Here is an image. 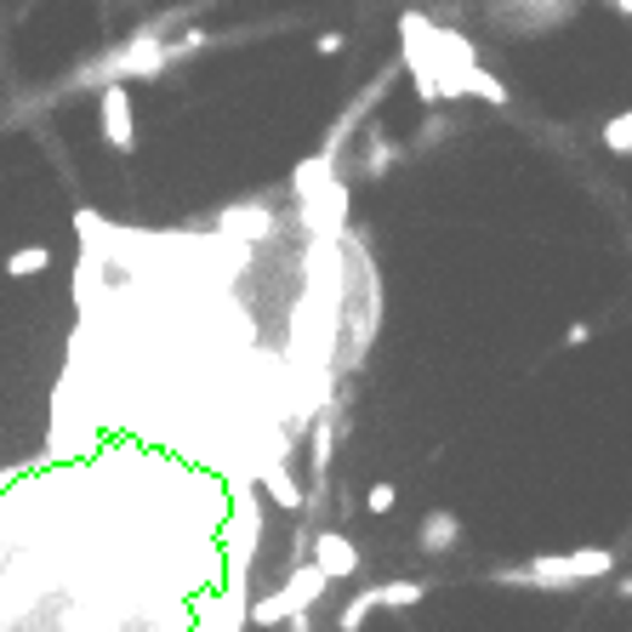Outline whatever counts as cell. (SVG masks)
Masks as SVG:
<instances>
[{"instance_id":"obj_1","label":"cell","mask_w":632,"mask_h":632,"mask_svg":"<svg viewBox=\"0 0 632 632\" xmlns=\"http://www.w3.org/2000/svg\"><path fill=\"white\" fill-rule=\"evenodd\" d=\"M615 570V553L604 547H575V553H542L530 564L496 570L502 587H581V581H604Z\"/></svg>"},{"instance_id":"obj_2","label":"cell","mask_w":632,"mask_h":632,"mask_svg":"<svg viewBox=\"0 0 632 632\" xmlns=\"http://www.w3.org/2000/svg\"><path fill=\"white\" fill-rule=\"evenodd\" d=\"M325 587H330V575H325L319 564H303V570L290 575L279 593H268V599H257V604H251V621H257V626H274V621H303V615L319 604V593H325Z\"/></svg>"},{"instance_id":"obj_3","label":"cell","mask_w":632,"mask_h":632,"mask_svg":"<svg viewBox=\"0 0 632 632\" xmlns=\"http://www.w3.org/2000/svg\"><path fill=\"white\" fill-rule=\"evenodd\" d=\"M97 120H103V142H109V149H120V155L137 149V126H131V91H126V80H109V86H103V97H97Z\"/></svg>"},{"instance_id":"obj_4","label":"cell","mask_w":632,"mask_h":632,"mask_svg":"<svg viewBox=\"0 0 632 632\" xmlns=\"http://www.w3.org/2000/svg\"><path fill=\"white\" fill-rule=\"evenodd\" d=\"M171 58H177V52H171L160 34H131L126 52L109 58V75H115V80H131V75H166Z\"/></svg>"},{"instance_id":"obj_5","label":"cell","mask_w":632,"mask_h":632,"mask_svg":"<svg viewBox=\"0 0 632 632\" xmlns=\"http://www.w3.org/2000/svg\"><path fill=\"white\" fill-rule=\"evenodd\" d=\"M314 564H319L330 581H354V575H359V547H354V536H343V530H319V536H314Z\"/></svg>"},{"instance_id":"obj_6","label":"cell","mask_w":632,"mask_h":632,"mask_svg":"<svg viewBox=\"0 0 632 632\" xmlns=\"http://www.w3.org/2000/svg\"><path fill=\"white\" fill-rule=\"evenodd\" d=\"M462 542V519L456 513H427L422 519V553H451Z\"/></svg>"},{"instance_id":"obj_7","label":"cell","mask_w":632,"mask_h":632,"mask_svg":"<svg viewBox=\"0 0 632 632\" xmlns=\"http://www.w3.org/2000/svg\"><path fill=\"white\" fill-rule=\"evenodd\" d=\"M382 610V599H376V587H359L343 610H336V632H365V621Z\"/></svg>"},{"instance_id":"obj_8","label":"cell","mask_w":632,"mask_h":632,"mask_svg":"<svg viewBox=\"0 0 632 632\" xmlns=\"http://www.w3.org/2000/svg\"><path fill=\"white\" fill-rule=\"evenodd\" d=\"M462 86H467V97H484V103H496V109H507V103H513V91H507L491 69H478V63L462 75Z\"/></svg>"},{"instance_id":"obj_9","label":"cell","mask_w":632,"mask_h":632,"mask_svg":"<svg viewBox=\"0 0 632 632\" xmlns=\"http://www.w3.org/2000/svg\"><path fill=\"white\" fill-rule=\"evenodd\" d=\"M257 478L268 484V496H274L279 507H303V491H297V478L285 473V462H268V467H263Z\"/></svg>"},{"instance_id":"obj_10","label":"cell","mask_w":632,"mask_h":632,"mask_svg":"<svg viewBox=\"0 0 632 632\" xmlns=\"http://www.w3.org/2000/svg\"><path fill=\"white\" fill-rule=\"evenodd\" d=\"M52 268V251L46 246H18L12 257H7V279H34V274H46Z\"/></svg>"},{"instance_id":"obj_11","label":"cell","mask_w":632,"mask_h":632,"mask_svg":"<svg viewBox=\"0 0 632 632\" xmlns=\"http://www.w3.org/2000/svg\"><path fill=\"white\" fill-rule=\"evenodd\" d=\"M376 599H382V610H411V604L427 599V587H422V581H382Z\"/></svg>"},{"instance_id":"obj_12","label":"cell","mask_w":632,"mask_h":632,"mask_svg":"<svg viewBox=\"0 0 632 632\" xmlns=\"http://www.w3.org/2000/svg\"><path fill=\"white\" fill-rule=\"evenodd\" d=\"M604 149L610 155H632V109H621V115L604 120Z\"/></svg>"},{"instance_id":"obj_13","label":"cell","mask_w":632,"mask_h":632,"mask_svg":"<svg viewBox=\"0 0 632 632\" xmlns=\"http://www.w3.org/2000/svg\"><path fill=\"white\" fill-rule=\"evenodd\" d=\"M394 502H399V491H394V484H371V491H365V513H394Z\"/></svg>"},{"instance_id":"obj_14","label":"cell","mask_w":632,"mask_h":632,"mask_svg":"<svg viewBox=\"0 0 632 632\" xmlns=\"http://www.w3.org/2000/svg\"><path fill=\"white\" fill-rule=\"evenodd\" d=\"M308 451H314V478H319V473H325V456H330V427H325V422L314 427V445H308Z\"/></svg>"},{"instance_id":"obj_15","label":"cell","mask_w":632,"mask_h":632,"mask_svg":"<svg viewBox=\"0 0 632 632\" xmlns=\"http://www.w3.org/2000/svg\"><path fill=\"white\" fill-rule=\"evenodd\" d=\"M587 343H593V325H581V319H575V325L564 330V348H587Z\"/></svg>"},{"instance_id":"obj_16","label":"cell","mask_w":632,"mask_h":632,"mask_svg":"<svg viewBox=\"0 0 632 632\" xmlns=\"http://www.w3.org/2000/svg\"><path fill=\"white\" fill-rule=\"evenodd\" d=\"M387 155H394V149H387V137H382V131H371V171H382V166H387Z\"/></svg>"},{"instance_id":"obj_17","label":"cell","mask_w":632,"mask_h":632,"mask_svg":"<svg viewBox=\"0 0 632 632\" xmlns=\"http://www.w3.org/2000/svg\"><path fill=\"white\" fill-rule=\"evenodd\" d=\"M314 46H319V52H325V58H336V52H343V34H336V29H325V34H319Z\"/></svg>"},{"instance_id":"obj_18","label":"cell","mask_w":632,"mask_h":632,"mask_svg":"<svg viewBox=\"0 0 632 632\" xmlns=\"http://www.w3.org/2000/svg\"><path fill=\"white\" fill-rule=\"evenodd\" d=\"M610 7H615V12H626V18H632V0H610Z\"/></svg>"},{"instance_id":"obj_19","label":"cell","mask_w":632,"mask_h":632,"mask_svg":"<svg viewBox=\"0 0 632 632\" xmlns=\"http://www.w3.org/2000/svg\"><path fill=\"white\" fill-rule=\"evenodd\" d=\"M621 593H626V599H632V581H621Z\"/></svg>"},{"instance_id":"obj_20","label":"cell","mask_w":632,"mask_h":632,"mask_svg":"<svg viewBox=\"0 0 632 632\" xmlns=\"http://www.w3.org/2000/svg\"><path fill=\"white\" fill-rule=\"evenodd\" d=\"M626 251H632V246H626Z\"/></svg>"}]
</instances>
